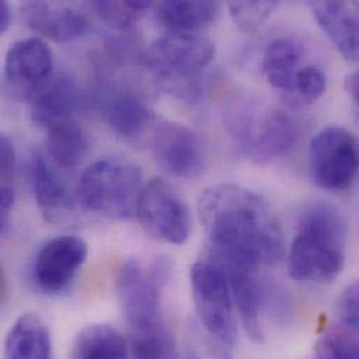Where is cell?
<instances>
[{
  "mask_svg": "<svg viewBox=\"0 0 359 359\" xmlns=\"http://www.w3.org/2000/svg\"><path fill=\"white\" fill-rule=\"evenodd\" d=\"M132 359H180L175 337L165 320L130 327Z\"/></svg>",
  "mask_w": 359,
  "mask_h": 359,
  "instance_id": "cb8c5ba5",
  "label": "cell"
},
{
  "mask_svg": "<svg viewBox=\"0 0 359 359\" xmlns=\"http://www.w3.org/2000/svg\"><path fill=\"white\" fill-rule=\"evenodd\" d=\"M90 142L87 133L74 122L48 130L46 150L52 161L65 170H73L87 157Z\"/></svg>",
  "mask_w": 359,
  "mask_h": 359,
  "instance_id": "603a6c76",
  "label": "cell"
},
{
  "mask_svg": "<svg viewBox=\"0 0 359 359\" xmlns=\"http://www.w3.org/2000/svg\"><path fill=\"white\" fill-rule=\"evenodd\" d=\"M151 151L156 163L177 178H197L205 167V150L201 139L180 123H157L153 130Z\"/></svg>",
  "mask_w": 359,
  "mask_h": 359,
  "instance_id": "7c38bea8",
  "label": "cell"
},
{
  "mask_svg": "<svg viewBox=\"0 0 359 359\" xmlns=\"http://www.w3.org/2000/svg\"><path fill=\"white\" fill-rule=\"evenodd\" d=\"M11 8L7 1L0 3V34H4L11 24Z\"/></svg>",
  "mask_w": 359,
  "mask_h": 359,
  "instance_id": "1f68e13d",
  "label": "cell"
},
{
  "mask_svg": "<svg viewBox=\"0 0 359 359\" xmlns=\"http://www.w3.org/2000/svg\"><path fill=\"white\" fill-rule=\"evenodd\" d=\"M25 24L36 34L55 42H72L88 31V18L66 3L25 1L21 6Z\"/></svg>",
  "mask_w": 359,
  "mask_h": 359,
  "instance_id": "9a60e30c",
  "label": "cell"
},
{
  "mask_svg": "<svg viewBox=\"0 0 359 359\" xmlns=\"http://www.w3.org/2000/svg\"><path fill=\"white\" fill-rule=\"evenodd\" d=\"M337 312L346 327L359 332V281L344 290L337 302Z\"/></svg>",
  "mask_w": 359,
  "mask_h": 359,
  "instance_id": "f1b7e54d",
  "label": "cell"
},
{
  "mask_svg": "<svg viewBox=\"0 0 359 359\" xmlns=\"http://www.w3.org/2000/svg\"><path fill=\"white\" fill-rule=\"evenodd\" d=\"M346 246L347 222L341 211L327 201H315L299 215L288 273L301 283H332L344 269Z\"/></svg>",
  "mask_w": 359,
  "mask_h": 359,
  "instance_id": "7a4b0ae2",
  "label": "cell"
},
{
  "mask_svg": "<svg viewBox=\"0 0 359 359\" xmlns=\"http://www.w3.org/2000/svg\"><path fill=\"white\" fill-rule=\"evenodd\" d=\"M31 177L36 205L45 221L55 225L72 224L77 219L81 207L79 196L69 183L41 156L34 157Z\"/></svg>",
  "mask_w": 359,
  "mask_h": 359,
  "instance_id": "4fadbf2b",
  "label": "cell"
},
{
  "mask_svg": "<svg viewBox=\"0 0 359 359\" xmlns=\"http://www.w3.org/2000/svg\"><path fill=\"white\" fill-rule=\"evenodd\" d=\"M81 104L77 81L67 73L52 74L31 98L32 122L48 130L74 122Z\"/></svg>",
  "mask_w": 359,
  "mask_h": 359,
  "instance_id": "5bb4252c",
  "label": "cell"
},
{
  "mask_svg": "<svg viewBox=\"0 0 359 359\" xmlns=\"http://www.w3.org/2000/svg\"><path fill=\"white\" fill-rule=\"evenodd\" d=\"M327 90L325 72L315 65L302 66L294 79L291 91L283 98L290 107H304L316 102Z\"/></svg>",
  "mask_w": 359,
  "mask_h": 359,
  "instance_id": "d4e9b609",
  "label": "cell"
},
{
  "mask_svg": "<svg viewBox=\"0 0 359 359\" xmlns=\"http://www.w3.org/2000/svg\"><path fill=\"white\" fill-rule=\"evenodd\" d=\"M150 7H154L151 1H95L93 8L100 18L108 25L116 29H125L143 15Z\"/></svg>",
  "mask_w": 359,
  "mask_h": 359,
  "instance_id": "484cf974",
  "label": "cell"
},
{
  "mask_svg": "<svg viewBox=\"0 0 359 359\" xmlns=\"http://www.w3.org/2000/svg\"><path fill=\"white\" fill-rule=\"evenodd\" d=\"M154 7L163 25L182 34L207 28L221 14V4L217 1H160Z\"/></svg>",
  "mask_w": 359,
  "mask_h": 359,
  "instance_id": "44dd1931",
  "label": "cell"
},
{
  "mask_svg": "<svg viewBox=\"0 0 359 359\" xmlns=\"http://www.w3.org/2000/svg\"><path fill=\"white\" fill-rule=\"evenodd\" d=\"M52 52L39 38L14 42L4 57L3 87L17 100H31L41 86L52 76Z\"/></svg>",
  "mask_w": 359,
  "mask_h": 359,
  "instance_id": "8fae6325",
  "label": "cell"
},
{
  "mask_svg": "<svg viewBox=\"0 0 359 359\" xmlns=\"http://www.w3.org/2000/svg\"><path fill=\"white\" fill-rule=\"evenodd\" d=\"M136 215L143 228L163 242L183 245L190 236L189 205L178 190L163 178H154L144 184Z\"/></svg>",
  "mask_w": 359,
  "mask_h": 359,
  "instance_id": "9c48e42d",
  "label": "cell"
},
{
  "mask_svg": "<svg viewBox=\"0 0 359 359\" xmlns=\"http://www.w3.org/2000/svg\"><path fill=\"white\" fill-rule=\"evenodd\" d=\"M143 187V172L136 163L107 157L83 172L77 196L83 210L122 221L136 214Z\"/></svg>",
  "mask_w": 359,
  "mask_h": 359,
  "instance_id": "5b68a950",
  "label": "cell"
},
{
  "mask_svg": "<svg viewBox=\"0 0 359 359\" xmlns=\"http://www.w3.org/2000/svg\"><path fill=\"white\" fill-rule=\"evenodd\" d=\"M211 252L221 264L257 270L284 253L283 229L260 194L233 183L205 189L197 203Z\"/></svg>",
  "mask_w": 359,
  "mask_h": 359,
  "instance_id": "6da1fadb",
  "label": "cell"
},
{
  "mask_svg": "<svg viewBox=\"0 0 359 359\" xmlns=\"http://www.w3.org/2000/svg\"><path fill=\"white\" fill-rule=\"evenodd\" d=\"M172 274L168 257L130 259L116 276V291L123 315L130 327L164 320L163 295Z\"/></svg>",
  "mask_w": 359,
  "mask_h": 359,
  "instance_id": "52a82bcc",
  "label": "cell"
},
{
  "mask_svg": "<svg viewBox=\"0 0 359 359\" xmlns=\"http://www.w3.org/2000/svg\"><path fill=\"white\" fill-rule=\"evenodd\" d=\"M304 59V46L291 36H280L273 39L263 55L262 72L267 83L287 95L294 84L297 72Z\"/></svg>",
  "mask_w": 359,
  "mask_h": 359,
  "instance_id": "ffe728a7",
  "label": "cell"
},
{
  "mask_svg": "<svg viewBox=\"0 0 359 359\" xmlns=\"http://www.w3.org/2000/svg\"><path fill=\"white\" fill-rule=\"evenodd\" d=\"M311 8L336 49L359 63V1H313Z\"/></svg>",
  "mask_w": 359,
  "mask_h": 359,
  "instance_id": "e0dca14e",
  "label": "cell"
},
{
  "mask_svg": "<svg viewBox=\"0 0 359 359\" xmlns=\"http://www.w3.org/2000/svg\"><path fill=\"white\" fill-rule=\"evenodd\" d=\"M309 167L323 190L340 193L351 189L359 175L358 139L341 126L325 128L311 142Z\"/></svg>",
  "mask_w": 359,
  "mask_h": 359,
  "instance_id": "ba28073f",
  "label": "cell"
},
{
  "mask_svg": "<svg viewBox=\"0 0 359 359\" xmlns=\"http://www.w3.org/2000/svg\"><path fill=\"white\" fill-rule=\"evenodd\" d=\"M344 87H346V91L351 95V98L359 104V70L346 77Z\"/></svg>",
  "mask_w": 359,
  "mask_h": 359,
  "instance_id": "4dcf8cb0",
  "label": "cell"
},
{
  "mask_svg": "<svg viewBox=\"0 0 359 359\" xmlns=\"http://www.w3.org/2000/svg\"><path fill=\"white\" fill-rule=\"evenodd\" d=\"M104 115L111 129L125 139L139 137L154 121L147 102L130 90L108 93L104 101Z\"/></svg>",
  "mask_w": 359,
  "mask_h": 359,
  "instance_id": "ac0fdd59",
  "label": "cell"
},
{
  "mask_svg": "<svg viewBox=\"0 0 359 359\" xmlns=\"http://www.w3.org/2000/svg\"><path fill=\"white\" fill-rule=\"evenodd\" d=\"M226 125L236 147L256 163L287 156L301 137V125L292 115L249 100L231 105Z\"/></svg>",
  "mask_w": 359,
  "mask_h": 359,
  "instance_id": "277c9868",
  "label": "cell"
},
{
  "mask_svg": "<svg viewBox=\"0 0 359 359\" xmlns=\"http://www.w3.org/2000/svg\"><path fill=\"white\" fill-rule=\"evenodd\" d=\"M88 256L87 243L74 235L48 241L36 253L32 278L36 288L46 295L65 292L76 280Z\"/></svg>",
  "mask_w": 359,
  "mask_h": 359,
  "instance_id": "30bf717a",
  "label": "cell"
},
{
  "mask_svg": "<svg viewBox=\"0 0 359 359\" xmlns=\"http://www.w3.org/2000/svg\"><path fill=\"white\" fill-rule=\"evenodd\" d=\"M214 56L215 48L207 38L172 32L157 39L143 62L163 91L183 102L197 104L203 98L205 73Z\"/></svg>",
  "mask_w": 359,
  "mask_h": 359,
  "instance_id": "3957f363",
  "label": "cell"
},
{
  "mask_svg": "<svg viewBox=\"0 0 359 359\" xmlns=\"http://www.w3.org/2000/svg\"><path fill=\"white\" fill-rule=\"evenodd\" d=\"M315 359H359V339L347 332H329L319 339Z\"/></svg>",
  "mask_w": 359,
  "mask_h": 359,
  "instance_id": "83f0119b",
  "label": "cell"
},
{
  "mask_svg": "<svg viewBox=\"0 0 359 359\" xmlns=\"http://www.w3.org/2000/svg\"><path fill=\"white\" fill-rule=\"evenodd\" d=\"M4 357L6 359H52V337L43 319L35 313L21 315L6 337Z\"/></svg>",
  "mask_w": 359,
  "mask_h": 359,
  "instance_id": "d6986e66",
  "label": "cell"
},
{
  "mask_svg": "<svg viewBox=\"0 0 359 359\" xmlns=\"http://www.w3.org/2000/svg\"><path fill=\"white\" fill-rule=\"evenodd\" d=\"M0 175H1V187L14 189L15 153L7 136H1L0 139Z\"/></svg>",
  "mask_w": 359,
  "mask_h": 359,
  "instance_id": "f546056e",
  "label": "cell"
},
{
  "mask_svg": "<svg viewBox=\"0 0 359 359\" xmlns=\"http://www.w3.org/2000/svg\"><path fill=\"white\" fill-rule=\"evenodd\" d=\"M194 308L218 351L229 357L238 340L235 302L224 266L210 253L190 269Z\"/></svg>",
  "mask_w": 359,
  "mask_h": 359,
  "instance_id": "8992f818",
  "label": "cell"
},
{
  "mask_svg": "<svg viewBox=\"0 0 359 359\" xmlns=\"http://www.w3.org/2000/svg\"><path fill=\"white\" fill-rule=\"evenodd\" d=\"M72 359H129L123 336L109 325H88L76 337Z\"/></svg>",
  "mask_w": 359,
  "mask_h": 359,
  "instance_id": "7402d4cb",
  "label": "cell"
},
{
  "mask_svg": "<svg viewBox=\"0 0 359 359\" xmlns=\"http://www.w3.org/2000/svg\"><path fill=\"white\" fill-rule=\"evenodd\" d=\"M224 269L228 274L235 308L246 334L253 341H263L264 329L262 315L263 309L270 306L271 290L259 281L256 277V270L231 266H224Z\"/></svg>",
  "mask_w": 359,
  "mask_h": 359,
  "instance_id": "2e32d148",
  "label": "cell"
},
{
  "mask_svg": "<svg viewBox=\"0 0 359 359\" xmlns=\"http://www.w3.org/2000/svg\"><path fill=\"white\" fill-rule=\"evenodd\" d=\"M278 7L277 1H231L229 14L239 29L253 32L259 29Z\"/></svg>",
  "mask_w": 359,
  "mask_h": 359,
  "instance_id": "4316f807",
  "label": "cell"
}]
</instances>
